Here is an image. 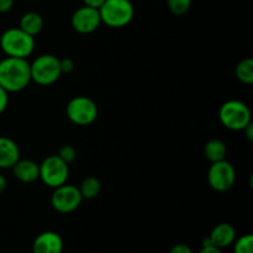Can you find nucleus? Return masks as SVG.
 Wrapping results in <instances>:
<instances>
[{"mask_svg": "<svg viewBox=\"0 0 253 253\" xmlns=\"http://www.w3.org/2000/svg\"><path fill=\"white\" fill-rule=\"evenodd\" d=\"M31 82L30 63L26 58L6 57L0 61V86L7 93L22 90Z\"/></svg>", "mask_w": 253, "mask_h": 253, "instance_id": "nucleus-1", "label": "nucleus"}, {"mask_svg": "<svg viewBox=\"0 0 253 253\" xmlns=\"http://www.w3.org/2000/svg\"><path fill=\"white\" fill-rule=\"evenodd\" d=\"M0 47L7 57L26 58L35 48V39L21 29H9L0 36Z\"/></svg>", "mask_w": 253, "mask_h": 253, "instance_id": "nucleus-2", "label": "nucleus"}, {"mask_svg": "<svg viewBox=\"0 0 253 253\" xmlns=\"http://www.w3.org/2000/svg\"><path fill=\"white\" fill-rule=\"evenodd\" d=\"M101 22L110 27H124L131 22L135 7L130 0H105L99 7Z\"/></svg>", "mask_w": 253, "mask_h": 253, "instance_id": "nucleus-3", "label": "nucleus"}, {"mask_svg": "<svg viewBox=\"0 0 253 253\" xmlns=\"http://www.w3.org/2000/svg\"><path fill=\"white\" fill-rule=\"evenodd\" d=\"M219 119L225 127L234 131H241L249 124H251V111L242 101L229 100L220 108Z\"/></svg>", "mask_w": 253, "mask_h": 253, "instance_id": "nucleus-4", "label": "nucleus"}, {"mask_svg": "<svg viewBox=\"0 0 253 253\" xmlns=\"http://www.w3.org/2000/svg\"><path fill=\"white\" fill-rule=\"evenodd\" d=\"M31 81L36 82L40 85H49L58 81L61 77V64L59 59L52 54L39 56L32 64H30Z\"/></svg>", "mask_w": 253, "mask_h": 253, "instance_id": "nucleus-5", "label": "nucleus"}, {"mask_svg": "<svg viewBox=\"0 0 253 253\" xmlns=\"http://www.w3.org/2000/svg\"><path fill=\"white\" fill-rule=\"evenodd\" d=\"M68 175V165L58 156H49L40 165V178L44 184L53 189L59 185L66 184Z\"/></svg>", "mask_w": 253, "mask_h": 253, "instance_id": "nucleus-6", "label": "nucleus"}, {"mask_svg": "<svg viewBox=\"0 0 253 253\" xmlns=\"http://www.w3.org/2000/svg\"><path fill=\"white\" fill-rule=\"evenodd\" d=\"M67 116L76 125H90L98 116V106L90 98L76 96L67 105Z\"/></svg>", "mask_w": 253, "mask_h": 253, "instance_id": "nucleus-7", "label": "nucleus"}, {"mask_svg": "<svg viewBox=\"0 0 253 253\" xmlns=\"http://www.w3.org/2000/svg\"><path fill=\"white\" fill-rule=\"evenodd\" d=\"M82 200L83 198L78 188L74 185L62 184L54 188V192L51 197V204L56 211L68 214L78 209Z\"/></svg>", "mask_w": 253, "mask_h": 253, "instance_id": "nucleus-8", "label": "nucleus"}, {"mask_svg": "<svg viewBox=\"0 0 253 253\" xmlns=\"http://www.w3.org/2000/svg\"><path fill=\"white\" fill-rule=\"evenodd\" d=\"M235 179H236V172L234 166L225 160L212 163L208 173L209 185L216 192L229 190L234 185Z\"/></svg>", "mask_w": 253, "mask_h": 253, "instance_id": "nucleus-9", "label": "nucleus"}, {"mask_svg": "<svg viewBox=\"0 0 253 253\" xmlns=\"http://www.w3.org/2000/svg\"><path fill=\"white\" fill-rule=\"evenodd\" d=\"M101 24L99 9L89 7L84 5L79 7L72 16V26L79 34H90L94 32Z\"/></svg>", "mask_w": 253, "mask_h": 253, "instance_id": "nucleus-10", "label": "nucleus"}, {"mask_svg": "<svg viewBox=\"0 0 253 253\" xmlns=\"http://www.w3.org/2000/svg\"><path fill=\"white\" fill-rule=\"evenodd\" d=\"M63 247V240L57 232L44 231L35 239L32 253H62Z\"/></svg>", "mask_w": 253, "mask_h": 253, "instance_id": "nucleus-11", "label": "nucleus"}, {"mask_svg": "<svg viewBox=\"0 0 253 253\" xmlns=\"http://www.w3.org/2000/svg\"><path fill=\"white\" fill-rule=\"evenodd\" d=\"M209 240L212 246L222 250L234 244V241L236 240V230L232 225L226 224V222L219 224L210 232Z\"/></svg>", "mask_w": 253, "mask_h": 253, "instance_id": "nucleus-12", "label": "nucleus"}, {"mask_svg": "<svg viewBox=\"0 0 253 253\" xmlns=\"http://www.w3.org/2000/svg\"><path fill=\"white\" fill-rule=\"evenodd\" d=\"M20 160L19 146L9 137L0 136V168L6 169Z\"/></svg>", "mask_w": 253, "mask_h": 253, "instance_id": "nucleus-13", "label": "nucleus"}, {"mask_svg": "<svg viewBox=\"0 0 253 253\" xmlns=\"http://www.w3.org/2000/svg\"><path fill=\"white\" fill-rule=\"evenodd\" d=\"M14 175L22 183H32L40 178V166L31 160H19L12 166Z\"/></svg>", "mask_w": 253, "mask_h": 253, "instance_id": "nucleus-14", "label": "nucleus"}, {"mask_svg": "<svg viewBox=\"0 0 253 253\" xmlns=\"http://www.w3.org/2000/svg\"><path fill=\"white\" fill-rule=\"evenodd\" d=\"M42 27H43V20L37 12H27L20 20V29L34 37L41 32Z\"/></svg>", "mask_w": 253, "mask_h": 253, "instance_id": "nucleus-15", "label": "nucleus"}, {"mask_svg": "<svg viewBox=\"0 0 253 253\" xmlns=\"http://www.w3.org/2000/svg\"><path fill=\"white\" fill-rule=\"evenodd\" d=\"M204 152L210 162H219V161L225 160V157H226V146L220 140H210L205 145Z\"/></svg>", "mask_w": 253, "mask_h": 253, "instance_id": "nucleus-16", "label": "nucleus"}, {"mask_svg": "<svg viewBox=\"0 0 253 253\" xmlns=\"http://www.w3.org/2000/svg\"><path fill=\"white\" fill-rule=\"evenodd\" d=\"M83 199H94L100 193L101 184L96 178L89 177L82 182L81 188H78Z\"/></svg>", "mask_w": 253, "mask_h": 253, "instance_id": "nucleus-17", "label": "nucleus"}, {"mask_svg": "<svg viewBox=\"0 0 253 253\" xmlns=\"http://www.w3.org/2000/svg\"><path fill=\"white\" fill-rule=\"evenodd\" d=\"M236 76L240 82L245 84L253 83V61L246 58L240 62L236 67Z\"/></svg>", "mask_w": 253, "mask_h": 253, "instance_id": "nucleus-18", "label": "nucleus"}, {"mask_svg": "<svg viewBox=\"0 0 253 253\" xmlns=\"http://www.w3.org/2000/svg\"><path fill=\"white\" fill-rule=\"evenodd\" d=\"M234 253H253V236L245 235L235 240Z\"/></svg>", "mask_w": 253, "mask_h": 253, "instance_id": "nucleus-19", "label": "nucleus"}, {"mask_svg": "<svg viewBox=\"0 0 253 253\" xmlns=\"http://www.w3.org/2000/svg\"><path fill=\"white\" fill-rule=\"evenodd\" d=\"M168 7L175 15H183L189 10L192 0H167Z\"/></svg>", "mask_w": 253, "mask_h": 253, "instance_id": "nucleus-20", "label": "nucleus"}, {"mask_svg": "<svg viewBox=\"0 0 253 253\" xmlns=\"http://www.w3.org/2000/svg\"><path fill=\"white\" fill-rule=\"evenodd\" d=\"M57 156H58L62 161H64V162L68 165V163H72L74 160H76L77 152H76V150H74V147H72V146H69V145H66V146H63L61 150H59L58 155Z\"/></svg>", "mask_w": 253, "mask_h": 253, "instance_id": "nucleus-21", "label": "nucleus"}, {"mask_svg": "<svg viewBox=\"0 0 253 253\" xmlns=\"http://www.w3.org/2000/svg\"><path fill=\"white\" fill-rule=\"evenodd\" d=\"M9 103V93L2 86H0V114L4 113Z\"/></svg>", "mask_w": 253, "mask_h": 253, "instance_id": "nucleus-22", "label": "nucleus"}, {"mask_svg": "<svg viewBox=\"0 0 253 253\" xmlns=\"http://www.w3.org/2000/svg\"><path fill=\"white\" fill-rule=\"evenodd\" d=\"M59 64H61L62 73H71L74 68V63L71 58L59 59Z\"/></svg>", "mask_w": 253, "mask_h": 253, "instance_id": "nucleus-23", "label": "nucleus"}, {"mask_svg": "<svg viewBox=\"0 0 253 253\" xmlns=\"http://www.w3.org/2000/svg\"><path fill=\"white\" fill-rule=\"evenodd\" d=\"M169 253H193V250L185 244H178L169 250Z\"/></svg>", "mask_w": 253, "mask_h": 253, "instance_id": "nucleus-24", "label": "nucleus"}, {"mask_svg": "<svg viewBox=\"0 0 253 253\" xmlns=\"http://www.w3.org/2000/svg\"><path fill=\"white\" fill-rule=\"evenodd\" d=\"M14 0H0V14H4L11 10Z\"/></svg>", "mask_w": 253, "mask_h": 253, "instance_id": "nucleus-25", "label": "nucleus"}, {"mask_svg": "<svg viewBox=\"0 0 253 253\" xmlns=\"http://www.w3.org/2000/svg\"><path fill=\"white\" fill-rule=\"evenodd\" d=\"M84 5L89 7H94V9H99L103 5L105 0H83Z\"/></svg>", "mask_w": 253, "mask_h": 253, "instance_id": "nucleus-26", "label": "nucleus"}, {"mask_svg": "<svg viewBox=\"0 0 253 253\" xmlns=\"http://www.w3.org/2000/svg\"><path fill=\"white\" fill-rule=\"evenodd\" d=\"M198 253H222V251L220 249H217V247L210 245V246H203L202 250Z\"/></svg>", "mask_w": 253, "mask_h": 253, "instance_id": "nucleus-27", "label": "nucleus"}, {"mask_svg": "<svg viewBox=\"0 0 253 253\" xmlns=\"http://www.w3.org/2000/svg\"><path fill=\"white\" fill-rule=\"evenodd\" d=\"M252 123L251 124H249V125L246 126V127L244 128V131L245 132H246V135H247V138H249L250 141H252L253 140V130H252Z\"/></svg>", "mask_w": 253, "mask_h": 253, "instance_id": "nucleus-28", "label": "nucleus"}, {"mask_svg": "<svg viewBox=\"0 0 253 253\" xmlns=\"http://www.w3.org/2000/svg\"><path fill=\"white\" fill-rule=\"evenodd\" d=\"M6 188V179L2 174H0V193H2Z\"/></svg>", "mask_w": 253, "mask_h": 253, "instance_id": "nucleus-29", "label": "nucleus"}]
</instances>
